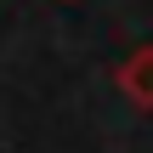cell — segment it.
I'll use <instances>...</instances> for the list:
<instances>
[{"instance_id": "obj_1", "label": "cell", "mask_w": 153, "mask_h": 153, "mask_svg": "<svg viewBox=\"0 0 153 153\" xmlns=\"http://www.w3.org/2000/svg\"><path fill=\"white\" fill-rule=\"evenodd\" d=\"M119 91H125V102H136V108H153V45L142 51H131L125 62H119Z\"/></svg>"}]
</instances>
